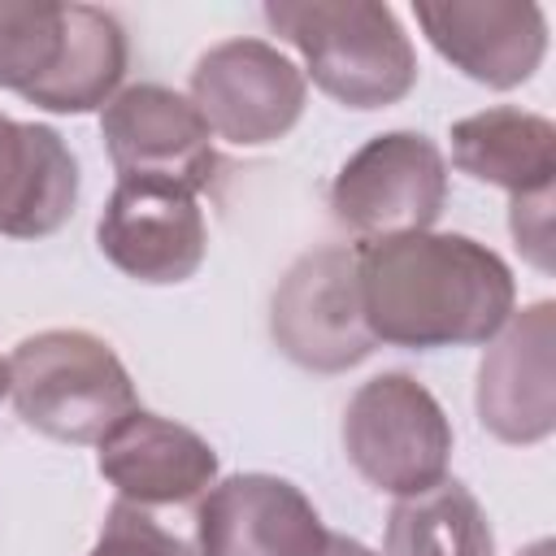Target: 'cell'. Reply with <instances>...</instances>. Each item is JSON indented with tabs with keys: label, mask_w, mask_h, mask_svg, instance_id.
I'll return each mask as SVG.
<instances>
[{
	"label": "cell",
	"mask_w": 556,
	"mask_h": 556,
	"mask_svg": "<svg viewBox=\"0 0 556 556\" xmlns=\"http://www.w3.org/2000/svg\"><path fill=\"white\" fill-rule=\"evenodd\" d=\"M78 200V161L52 126L0 113V235L43 239Z\"/></svg>",
	"instance_id": "5bb4252c"
},
{
	"label": "cell",
	"mask_w": 556,
	"mask_h": 556,
	"mask_svg": "<svg viewBox=\"0 0 556 556\" xmlns=\"http://www.w3.org/2000/svg\"><path fill=\"white\" fill-rule=\"evenodd\" d=\"M65 52V4L0 0V87L35 91Z\"/></svg>",
	"instance_id": "ac0fdd59"
},
{
	"label": "cell",
	"mask_w": 556,
	"mask_h": 556,
	"mask_svg": "<svg viewBox=\"0 0 556 556\" xmlns=\"http://www.w3.org/2000/svg\"><path fill=\"white\" fill-rule=\"evenodd\" d=\"M356 278L374 343L413 352L491 343L517 304L513 269L469 235L356 243Z\"/></svg>",
	"instance_id": "6da1fadb"
},
{
	"label": "cell",
	"mask_w": 556,
	"mask_h": 556,
	"mask_svg": "<svg viewBox=\"0 0 556 556\" xmlns=\"http://www.w3.org/2000/svg\"><path fill=\"white\" fill-rule=\"evenodd\" d=\"M326 539L308 495L274 473H230L195 504L200 556H321Z\"/></svg>",
	"instance_id": "30bf717a"
},
{
	"label": "cell",
	"mask_w": 556,
	"mask_h": 556,
	"mask_svg": "<svg viewBox=\"0 0 556 556\" xmlns=\"http://www.w3.org/2000/svg\"><path fill=\"white\" fill-rule=\"evenodd\" d=\"M321 556H378V552H369L361 539H348V534H330Z\"/></svg>",
	"instance_id": "44dd1931"
},
{
	"label": "cell",
	"mask_w": 556,
	"mask_h": 556,
	"mask_svg": "<svg viewBox=\"0 0 556 556\" xmlns=\"http://www.w3.org/2000/svg\"><path fill=\"white\" fill-rule=\"evenodd\" d=\"M508 226H513L517 248H521L539 269H552V191L513 200Z\"/></svg>",
	"instance_id": "ffe728a7"
},
{
	"label": "cell",
	"mask_w": 556,
	"mask_h": 556,
	"mask_svg": "<svg viewBox=\"0 0 556 556\" xmlns=\"http://www.w3.org/2000/svg\"><path fill=\"white\" fill-rule=\"evenodd\" d=\"M413 13L430 48L482 87H521L543 65L547 17L530 0H417Z\"/></svg>",
	"instance_id": "7c38bea8"
},
{
	"label": "cell",
	"mask_w": 556,
	"mask_h": 556,
	"mask_svg": "<svg viewBox=\"0 0 556 556\" xmlns=\"http://www.w3.org/2000/svg\"><path fill=\"white\" fill-rule=\"evenodd\" d=\"M387 556H495L482 504L456 478L395 500L387 517Z\"/></svg>",
	"instance_id": "e0dca14e"
},
{
	"label": "cell",
	"mask_w": 556,
	"mask_h": 556,
	"mask_svg": "<svg viewBox=\"0 0 556 556\" xmlns=\"http://www.w3.org/2000/svg\"><path fill=\"white\" fill-rule=\"evenodd\" d=\"M304 74L265 39L213 43L191 70V104L235 148L282 139L304 113Z\"/></svg>",
	"instance_id": "52a82bcc"
},
{
	"label": "cell",
	"mask_w": 556,
	"mask_h": 556,
	"mask_svg": "<svg viewBox=\"0 0 556 556\" xmlns=\"http://www.w3.org/2000/svg\"><path fill=\"white\" fill-rule=\"evenodd\" d=\"M126 74V30L109 9L65 4V52L56 70L22 100L48 113H91L104 109Z\"/></svg>",
	"instance_id": "2e32d148"
},
{
	"label": "cell",
	"mask_w": 556,
	"mask_h": 556,
	"mask_svg": "<svg viewBox=\"0 0 556 556\" xmlns=\"http://www.w3.org/2000/svg\"><path fill=\"white\" fill-rule=\"evenodd\" d=\"M452 165L486 187H504L513 200L552 191L556 178V126L539 113L495 104L452 126Z\"/></svg>",
	"instance_id": "9a60e30c"
},
{
	"label": "cell",
	"mask_w": 556,
	"mask_h": 556,
	"mask_svg": "<svg viewBox=\"0 0 556 556\" xmlns=\"http://www.w3.org/2000/svg\"><path fill=\"white\" fill-rule=\"evenodd\" d=\"M100 135L122 178H165L187 191L213 182V130L187 96L161 83L122 87L100 113Z\"/></svg>",
	"instance_id": "9c48e42d"
},
{
	"label": "cell",
	"mask_w": 556,
	"mask_h": 556,
	"mask_svg": "<svg viewBox=\"0 0 556 556\" xmlns=\"http://www.w3.org/2000/svg\"><path fill=\"white\" fill-rule=\"evenodd\" d=\"M447 204V161L417 130H387L361 143L330 182V213L361 243L421 235Z\"/></svg>",
	"instance_id": "5b68a950"
},
{
	"label": "cell",
	"mask_w": 556,
	"mask_h": 556,
	"mask_svg": "<svg viewBox=\"0 0 556 556\" xmlns=\"http://www.w3.org/2000/svg\"><path fill=\"white\" fill-rule=\"evenodd\" d=\"M17 417L61 443H100L139 408L117 352L91 330H39L9 356Z\"/></svg>",
	"instance_id": "3957f363"
},
{
	"label": "cell",
	"mask_w": 556,
	"mask_h": 556,
	"mask_svg": "<svg viewBox=\"0 0 556 556\" xmlns=\"http://www.w3.org/2000/svg\"><path fill=\"white\" fill-rule=\"evenodd\" d=\"M4 395H9V361L0 356V400H4Z\"/></svg>",
	"instance_id": "7402d4cb"
},
{
	"label": "cell",
	"mask_w": 556,
	"mask_h": 556,
	"mask_svg": "<svg viewBox=\"0 0 556 556\" xmlns=\"http://www.w3.org/2000/svg\"><path fill=\"white\" fill-rule=\"evenodd\" d=\"M343 452L369 486L404 500L447 478L452 421L417 378L378 374L343 408Z\"/></svg>",
	"instance_id": "277c9868"
},
{
	"label": "cell",
	"mask_w": 556,
	"mask_h": 556,
	"mask_svg": "<svg viewBox=\"0 0 556 556\" xmlns=\"http://www.w3.org/2000/svg\"><path fill=\"white\" fill-rule=\"evenodd\" d=\"M478 421L500 443H539L556 430V304L539 300L504 321L478 365Z\"/></svg>",
	"instance_id": "8fae6325"
},
{
	"label": "cell",
	"mask_w": 556,
	"mask_h": 556,
	"mask_svg": "<svg viewBox=\"0 0 556 556\" xmlns=\"http://www.w3.org/2000/svg\"><path fill=\"white\" fill-rule=\"evenodd\" d=\"M96 243L126 278L169 287L204 265L208 235L195 191L165 178H117L96 222Z\"/></svg>",
	"instance_id": "ba28073f"
},
{
	"label": "cell",
	"mask_w": 556,
	"mask_h": 556,
	"mask_svg": "<svg viewBox=\"0 0 556 556\" xmlns=\"http://www.w3.org/2000/svg\"><path fill=\"white\" fill-rule=\"evenodd\" d=\"M96 447V465L104 482L117 486V500L148 513L200 504V495L217 482V452L208 439L148 408L122 417Z\"/></svg>",
	"instance_id": "4fadbf2b"
},
{
	"label": "cell",
	"mask_w": 556,
	"mask_h": 556,
	"mask_svg": "<svg viewBox=\"0 0 556 556\" xmlns=\"http://www.w3.org/2000/svg\"><path fill=\"white\" fill-rule=\"evenodd\" d=\"M269 334L287 361L313 374H343L378 343L365 326L356 248L304 252L278 282L269 304Z\"/></svg>",
	"instance_id": "8992f818"
},
{
	"label": "cell",
	"mask_w": 556,
	"mask_h": 556,
	"mask_svg": "<svg viewBox=\"0 0 556 556\" xmlns=\"http://www.w3.org/2000/svg\"><path fill=\"white\" fill-rule=\"evenodd\" d=\"M265 22L300 48L313 83L348 109L400 104L417 83V52L378 0H269Z\"/></svg>",
	"instance_id": "7a4b0ae2"
},
{
	"label": "cell",
	"mask_w": 556,
	"mask_h": 556,
	"mask_svg": "<svg viewBox=\"0 0 556 556\" xmlns=\"http://www.w3.org/2000/svg\"><path fill=\"white\" fill-rule=\"evenodd\" d=\"M87 556H200L191 539L174 534L156 513L113 500L104 513V530Z\"/></svg>",
	"instance_id": "d6986e66"
}]
</instances>
